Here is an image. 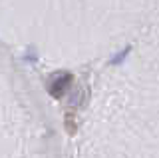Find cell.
<instances>
[{"label": "cell", "mask_w": 159, "mask_h": 158, "mask_svg": "<svg viewBox=\"0 0 159 158\" xmlns=\"http://www.w3.org/2000/svg\"><path fill=\"white\" fill-rule=\"evenodd\" d=\"M70 84H72V74H70V72L58 74V76L54 78L52 82H50V94H52L54 98L64 96V92L70 88Z\"/></svg>", "instance_id": "cell-1"}]
</instances>
